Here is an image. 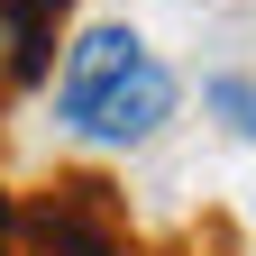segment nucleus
<instances>
[{
  "mask_svg": "<svg viewBox=\"0 0 256 256\" xmlns=\"http://www.w3.org/2000/svg\"><path fill=\"white\" fill-rule=\"evenodd\" d=\"M10 247H28V256H128V220L110 202V183L64 174L10 220Z\"/></svg>",
  "mask_w": 256,
  "mask_h": 256,
  "instance_id": "1",
  "label": "nucleus"
},
{
  "mask_svg": "<svg viewBox=\"0 0 256 256\" xmlns=\"http://www.w3.org/2000/svg\"><path fill=\"white\" fill-rule=\"evenodd\" d=\"M165 119H174V74H165L156 55H138V64H128V74L101 92V101L82 110L74 138H92V146H146Z\"/></svg>",
  "mask_w": 256,
  "mask_h": 256,
  "instance_id": "2",
  "label": "nucleus"
},
{
  "mask_svg": "<svg viewBox=\"0 0 256 256\" xmlns=\"http://www.w3.org/2000/svg\"><path fill=\"white\" fill-rule=\"evenodd\" d=\"M146 46H138V28H82L74 46H64V74H55V119L64 128H82V110L101 101V92L138 64Z\"/></svg>",
  "mask_w": 256,
  "mask_h": 256,
  "instance_id": "3",
  "label": "nucleus"
},
{
  "mask_svg": "<svg viewBox=\"0 0 256 256\" xmlns=\"http://www.w3.org/2000/svg\"><path fill=\"white\" fill-rule=\"evenodd\" d=\"M37 64H46V37H28V28L0 10V92H10L18 74H37Z\"/></svg>",
  "mask_w": 256,
  "mask_h": 256,
  "instance_id": "4",
  "label": "nucleus"
},
{
  "mask_svg": "<svg viewBox=\"0 0 256 256\" xmlns=\"http://www.w3.org/2000/svg\"><path fill=\"white\" fill-rule=\"evenodd\" d=\"M210 110L229 119L238 138H256V82H247V74H220V82H210Z\"/></svg>",
  "mask_w": 256,
  "mask_h": 256,
  "instance_id": "5",
  "label": "nucleus"
},
{
  "mask_svg": "<svg viewBox=\"0 0 256 256\" xmlns=\"http://www.w3.org/2000/svg\"><path fill=\"white\" fill-rule=\"evenodd\" d=\"M10 220H18V210H10V202H0V256H10Z\"/></svg>",
  "mask_w": 256,
  "mask_h": 256,
  "instance_id": "6",
  "label": "nucleus"
}]
</instances>
